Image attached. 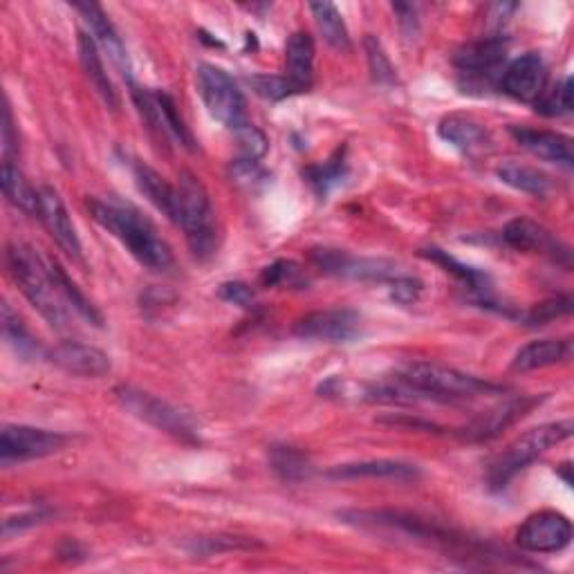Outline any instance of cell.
Listing matches in <instances>:
<instances>
[{
  "mask_svg": "<svg viewBox=\"0 0 574 574\" xmlns=\"http://www.w3.org/2000/svg\"><path fill=\"white\" fill-rule=\"evenodd\" d=\"M88 211L95 218V222L101 229H106L112 239H118L129 250V254L146 269L168 272L174 267L176 258L168 243L162 236H157L155 227L135 209L112 200L90 198Z\"/></svg>",
  "mask_w": 574,
  "mask_h": 574,
  "instance_id": "cell-1",
  "label": "cell"
},
{
  "mask_svg": "<svg viewBox=\"0 0 574 574\" xmlns=\"http://www.w3.org/2000/svg\"><path fill=\"white\" fill-rule=\"evenodd\" d=\"M5 263L16 280L19 290L25 295V299L38 310V314L52 325V328H66L68 312H66V299L62 297L59 287H56L47 258H41L32 247L12 243L5 252Z\"/></svg>",
  "mask_w": 574,
  "mask_h": 574,
  "instance_id": "cell-2",
  "label": "cell"
},
{
  "mask_svg": "<svg viewBox=\"0 0 574 574\" xmlns=\"http://www.w3.org/2000/svg\"><path fill=\"white\" fill-rule=\"evenodd\" d=\"M178 216L176 224L183 229L196 258L207 261L218 247V222L207 187L189 170H183L178 185Z\"/></svg>",
  "mask_w": 574,
  "mask_h": 574,
  "instance_id": "cell-3",
  "label": "cell"
},
{
  "mask_svg": "<svg viewBox=\"0 0 574 574\" xmlns=\"http://www.w3.org/2000/svg\"><path fill=\"white\" fill-rule=\"evenodd\" d=\"M397 379L413 388L422 399H472L481 395L503 393L505 388L481 377L467 375L463 371H455L433 362H411L397 373Z\"/></svg>",
  "mask_w": 574,
  "mask_h": 574,
  "instance_id": "cell-4",
  "label": "cell"
},
{
  "mask_svg": "<svg viewBox=\"0 0 574 574\" xmlns=\"http://www.w3.org/2000/svg\"><path fill=\"white\" fill-rule=\"evenodd\" d=\"M570 435H572V422L563 420V422L541 424L537 429H530L521 438H516L492 463L489 474H487L489 485L494 489L505 487L516 474H521L523 470H528L539 455H543L552 446L561 444Z\"/></svg>",
  "mask_w": 574,
  "mask_h": 574,
  "instance_id": "cell-5",
  "label": "cell"
},
{
  "mask_svg": "<svg viewBox=\"0 0 574 574\" xmlns=\"http://www.w3.org/2000/svg\"><path fill=\"white\" fill-rule=\"evenodd\" d=\"M114 397H118L120 407L126 413L155 427L157 431H164L183 442H198V429L191 416L170 405V401L129 384L114 388Z\"/></svg>",
  "mask_w": 574,
  "mask_h": 574,
  "instance_id": "cell-6",
  "label": "cell"
},
{
  "mask_svg": "<svg viewBox=\"0 0 574 574\" xmlns=\"http://www.w3.org/2000/svg\"><path fill=\"white\" fill-rule=\"evenodd\" d=\"M196 81L200 99L216 122L232 131H239L247 124L243 90L222 68L200 64L196 70Z\"/></svg>",
  "mask_w": 574,
  "mask_h": 574,
  "instance_id": "cell-7",
  "label": "cell"
},
{
  "mask_svg": "<svg viewBox=\"0 0 574 574\" xmlns=\"http://www.w3.org/2000/svg\"><path fill=\"white\" fill-rule=\"evenodd\" d=\"M66 442L68 438L64 433L25 424H5L0 431V457H3V465L38 461V457L62 451Z\"/></svg>",
  "mask_w": 574,
  "mask_h": 574,
  "instance_id": "cell-8",
  "label": "cell"
},
{
  "mask_svg": "<svg viewBox=\"0 0 574 574\" xmlns=\"http://www.w3.org/2000/svg\"><path fill=\"white\" fill-rule=\"evenodd\" d=\"M572 523L567 516L554 509L537 511L516 530V545L532 554H554L570 545Z\"/></svg>",
  "mask_w": 574,
  "mask_h": 574,
  "instance_id": "cell-9",
  "label": "cell"
},
{
  "mask_svg": "<svg viewBox=\"0 0 574 574\" xmlns=\"http://www.w3.org/2000/svg\"><path fill=\"white\" fill-rule=\"evenodd\" d=\"M36 218L43 222V227L47 229V234L54 239V243L59 245L75 263L84 265V247H81L79 234L75 229V222L68 213L66 202L54 189H49V187L38 189Z\"/></svg>",
  "mask_w": 574,
  "mask_h": 574,
  "instance_id": "cell-10",
  "label": "cell"
},
{
  "mask_svg": "<svg viewBox=\"0 0 574 574\" xmlns=\"http://www.w3.org/2000/svg\"><path fill=\"white\" fill-rule=\"evenodd\" d=\"M312 263L332 276H346L360 280H393L397 265L384 258H362L339 250H312Z\"/></svg>",
  "mask_w": 574,
  "mask_h": 574,
  "instance_id": "cell-11",
  "label": "cell"
},
{
  "mask_svg": "<svg viewBox=\"0 0 574 574\" xmlns=\"http://www.w3.org/2000/svg\"><path fill=\"white\" fill-rule=\"evenodd\" d=\"M503 241L516 250L526 254H545L554 258L556 263L570 265V250L552 236V232L530 218H514L503 229Z\"/></svg>",
  "mask_w": 574,
  "mask_h": 574,
  "instance_id": "cell-12",
  "label": "cell"
},
{
  "mask_svg": "<svg viewBox=\"0 0 574 574\" xmlns=\"http://www.w3.org/2000/svg\"><path fill=\"white\" fill-rule=\"evenodd\" d=\"M360 314L353 310H317L306 317H301L292 332L301 339L312 341H330V343H343L351 341L360 334Z\"/></svg>",
  "mask_w": 574,
  "mask_h": 574,
  "instance_id": "cell-13",
  "label": "cell"
},
{
  "mask_svg": "<svg viewBox=\"0 0 574 574\" xmlns=\"http://www.w3.org/2000/svg\"><path fill=\"white\" fill-rule=\"evenodd\" d=\"M73 8L88 23L90 36L95 38L97 47L103 49L108 54V59L112 62V66L120 70L122 77H126L131 81L133 79V66H131L129 49H126L122 36L118 34V30H114V25L110 23V19L106 16V12L97 3H75Z\"/></svg>",
  "mask_w": 574,
  "mask_h": 574,
  "instance_id": "cell-14",
  "label": "cell"
},
{
  "mask_svg": "<svg viewBox=\"0 0 574 574\" xmlns=\"http://www.w3.org/2000/svg\"><path fill=\"white\" fill-rule=\"evenodd\" d=\"M545 79L548 68L541 59V54L528 52L505 68L500 88L505 95L519 101H537L545 92Z\"/></svg>",
  "mask_w": 574,
  "mask_h": 574,
  "instance_id": "cell-15",
  "label": "cell"
},
{
  "mask_svg": "<svg viewBox=\"0 0 574 574\" xmlns=\"http://www.w3.org/2000/svg\"><path fill=\"white\" fill-rule=\"evenodd\" d=\"M49 360L54 366H59L62 371L77 375V377H90V379H99L103 375L110 373L112 364L110 357L95 349L88 346V343H79V341H64L59 346H54L49 353Z\"/></svg>",
  "mask_w": 574,
  "mask_h": 574,
  "instance_id": "cell-16",
  "label": "cell"
},
{
  "mask_svg": "<svg viewBox=\"0 0 574 574\" xmlns=\"http://www.w3.org/2000/svg\"><path fill=\"white\" fill-rule=\"evenodd\" d=\"M509 133L516 142H519L521 148H526L534 157L556 164L565 170L572 168L574 153H572V140L567 135L554 131H537L528 126H511Z\"/></svg>",
  "mask_w": 574,
  "mask_h": 574,
  "instance_id": "cell-17",
  "label": "cell"
},
{
  "mask_svg": "<svg viewBox=\"0 0 574 574\" xmlns=\"http://www.w3.org/2000/svg\"><path fill=\"white\" fill-rule=\"evenodd\" d=\"M541 399L530 397V395H521V397H509L500 405H496L494 409L485 411L483 416H478L467 429L465 435L470 440H489L496 438L500 431H505L507 427H511L516 420H521L528 411H532V407H537Z\"/></svg>",
  "mask_w": 574,
  "mask_h": 574,
  "instance_id": "cell-18",
  "label": "cell"
},
{
  "mask_svg": "<svg viewBox=\"0 0 574 574\" xmlns=\"http://www.w3.org/2000/svg\"><path fill=\"white\" fill-rule=\"evenodd\" d=\"M328 476L334 481H418L422 472L405 461H362L336 465Z\"/></svg>",
  "mask_w": 574,
  "mask_h": 574,
  "instance_id": "cell-19",
  "label": "cell"
},
{
  "mask_svg": "<svg viewBox=\"0 0 574 574\" xmlns=\"http://www.w3.org/2000/svg\"><path fill=\"white\" fill-rule=\"evenodd\" d=\"M572 357V341L570 339H537L526 343V346L514 355L511 371L530 373L563 364Z\"/></svg>",
  "mask_w": 574,
  "mask_h": 574,
  "instance_id": "cell-20",
  "label": "cell"
},
{
  "mask_svg": "<svg viewBox=\"0 0 574 574\" xmlns=\"http://www.w3.org/2000/svg\"><path fill=\"white\" fill-rule=\"evenodd\" d=\"M285 79L297 92H308L314 79V41L306 32H295L285 43Z\"/></svg>",
  "mask_w": 574,
  "mask_h": 574,
  "instance_id": "cell-21",
  "label": "cell"
},
{
  "mask_svg": "<svg viewBox=\"0 0 574 574\" xmlns=\"http://www.w3.org/2000/svg\"><path fill=\"white\" fill-rule=\"evenodd\" d=\"M77 45H79V62H81L86 79L90 81L95 92L101 97V101L110 110H118L120 108V95H118V90H114V84L110 81V77L106 73V66H103V59H101L95 38L88 32H79Z\"/></svg>",
  "mask_w": 574,
  "mask_h": 574,
  "instance_id": "cell-22",
  "label": "cell"
},
{
  "mask_svg": "<svg viewBox=\"0 0 574 574\" xmlns=\"http://www.w3.org/2000/svg\"><path fill=\"white\" fill-rule=\"evenodd\" d=\"M505 54H507V43L494 36L457 49L453 56V64L467 75H489L503 64Z\"/></svg>",
  "mask_w": 574,
  "mask_h": 574,
  "instance_id": "cell-23",
  "label": "cell"
},
{
  "mask_svg": "<svg viewBox=\"0 0 574 574\" xmlns=\"http://www.w3.org/2000/svg\"><path fill=\"white\" fill-rule=\"evenodd\" d=\"M133 174H135V183L140 187V191L146 196V200L162 211L170 222L176 224V216H178V194H176V185H168L155 168H151L144 162H135L133 164Z\"/></svg>",
  "mask_w": 574,
  "mask_h": 574,
  "instance_id": "cell-24",
  "label": "cell"
},
{
  "mask_svg": "<svg viewBox=\"0 0 574 574\" xmlns=\"http://www.w3.org/2000/svg\"><path fill=\"white\" fill-rule=\"evenodd\" d=\"M496 176L503 185L534 198H545L552 191V178L537 166L507 159L496 166Z\"/></svg>",
  "mask_w": 574,
  "mask_h": 574,
  "instance_id": "cell-25",
  "label": "cell"
},
{
  "mask_svg": "<svg viewBox=\"0 0 574 574\" xmlns=\"http://www.w3.org/2000/svg\"><path fill=\"white\" fill-rule=\"evenodd\" d=\"M438 133L453 148L470 155L483 151L489 144V135L485 126H481L470 118H463V114H451V118H444L438 126Z\"/></svg>",
  "mask_w": 574,
  "mask_h": 574,
  "instance_id": "cell-26",
  "label": "cell"
},
{
  "mask_svg": "<svg viewBox=\"0 0 574 574\" xmlns=\"http://www.w3.org/2000/svg\"><path fill=\"white\" fill-rule=\"evenodd\" d=\"M312 12V19L323 36V41L336 49V52H349L351 49V34L343 21L341 12L332 3H310L308 5Z\"/></svg>",
  "mask_w": 574,
  "mask_h": 574,
  "instance_id": "cell-27",
  "label": "cell"
},
{
  "mask_svg": "<svg viewBox=\"0 0 574 574\" xmlns=\"http://www.w3.org/2000/svg\"><path fill=\"white\" fill-rule=\"evenodd\" d=\"M0 185H3L5 198L21 209L23 213L36 216L38 209V191L32 189V185L21 174V168L14 162H3L0 166Z\"/></svg>",
  "mask_w": 574,
  "mask_h": 574,
  "instance_id": "cell-28",
  "label": "cell"
},
{
  "mask_svg": "<svg viewBox=\"0 0 574 574\" xmlns=\"http://www.w3.org/2000/svg\"><path fill=\"white\" fill-rule=\"evenodd\" d=\"M47 267H49V274H52L56 287H59L62 297L66 299V303H68L81 319H86L88 323H92V325H97V328L103 325V317H101L99 310L86 299V295L75 285V280L66 274V269H64L59 263H56L54 258H47Z\"/></svg>",
  "mask_w": 574,
  "mask_h": 574,
  "instance_id": "cell-29",
  "label": "cell"
},
{
  "mask_svg": "<svg viewBox=\"0 0 574 574\" xmlns=\"http://www.w3.org/2000/svg\"><path fill=\"white\" fill-rule=\"evenodd\" d=\"M269 463L276 476L285 483H301L312 474L310 457L292 446H274L269 453Z\"/></svg>",
  "mask_w": 574,
  "mask_h": 574,
  "instance_id": "cell-30",
  "label": "cell"
},
{
  "mask_svg": "<svg viewBox=\"0 0 574 574\" xmlns=\"http://www.w3.org/2000/svg\"><path fill=\"white\" fill-rule=\"evenodd\" d=\"M3 334L8 339L10 346L21 355V357H34L38 355V346L34 336L27 332L23 325L21 317L12 310L10 303H3Z\"/></svg>",
  "mask_w": 574,
  "mask_h": 574,
  "instance_id": "cell-31",
  "label": "cell"
},
{
  "mask_svg": "<svg viewBox=\"0 0 574 574\" xmlns=\"http://www.w3.org/2000/svg\"><path fill=\"white\" fill-rule=\"evenodd\" d=\"M422 256L438 263L440 267H444V272L453 274L455 278L465 280L470 287H474V290H487V276L461 261H455L453 256H449L444 250H438V247H429V250H422Z\"/></svg>",
  "mask_w": 574,
  "mask_h": 574,
  "instance_id": "cell-32",
  "label": "cell"
},
{
  "mask_svg": "<svg viewBox=\"0 0 574 574\" xmlns=\"http://www.w3.org/2000/svg\"><path fill=\"white\" fill-rule=\"evenodd\" d=\"M537 112L545 114V118H563V114L572 112V79L565 77L554 90L543 92L537 99Z\"/></svg>",
  "mask_w": 574,
  "mask_h": 574,
  "instance_id": "cell-33",
  "label": "cell"
},
{
  "mask_svg": "<svg viewBox=\"0 0 574 574\" xmlns=\"http://www.w3.org/2000/svg\"><path fill=\"white\" fill-rule=\"evenodd\" d=\"M364 47H366V56H368V66H371V73H373V79L377 84H395L397 81V75H395V68L388 59L386 49L382 47V43L375 38V36H366L364 38Z\"/></svg>",
  "mask_w": 574,
  "mask_h": 574,
  "instance_id": "cell-34",
  "label": "cell"
},
{
  "mask_svg": "<svg viewBox=\"0 0 574 574\" xmlns=\"http://www.w3.org/2000/svg\"><path fill=\"white\" fill-rule=\"evenodd\" d=\"M261 280L267 287H299L303 285L306 276L301 265H297L295 261H276L269 267H265Z\"/></svg>",
  "mask_w": 574,
  "mask_h": 574,
  "instance_id": "cell-35",
  "label": "cell"
},
{
  "mask_svg": "<svg viewBox=\"0 0 574 574\" xmlns=\"http://www.w3.org/2000/svg\"><path fill=\"white\" fill-rule=\"evenodd\" d=\"M341 178H343V157H332L308 170V180L314 185L319 194H328L330 187L336 185Z\"/></svg>",
  "mask_w": 574,
  "mask_h": 574,
  "instance_id": "cell-36",
  "label": "cell"
},
{
  "mask_svg": "<svg viewBox=\"0 0 574 574\" xmlns=\"http://www.w3.org/2000/svg\"><path fill=\"white\" fill-rule=\"evenodd\" d=\"M422 283L413 276H395L390 280V299L399 306H413L422 297Z\"/></svg>",
  "mask_w": 574,
  "mask_h": 574,
  "instance_id": "cell-37",
  "label": "cell"
},
{
  "mask_svg": "<svg viewBox=\"0 0 574 574\" xmlns=\"http://www.w3.org/2000/svg\"><path fill=\"white\" fill-rule=\"evenodd\" d=\"M239 137V146L243 153V159H252L256 162L261 155H265L267 151V137L254 126V124H245L239 131H234Z\"/></svg>",
  "mask_w": 574,
  "mask_h": 574,
  "instance_id": "cell-38",
  "label": "cell"
},
{
  "mask_svg": "<svg viewBox=\"0 0 574 574\" xmlns=\"http://www.w3.org/2000/svg\"><path fill=\"white\" fill-rule=\"evenodd\" d=\"M250 84L254 86L256 95H261V97H265V99H272V101L285 99V97H290V95H297L295 86H292L290 81H287L285 77H267V75H261V77H252Z\"/></svg>",
  "mask_w": 574,
  "mask_h": 574,
  "instance_id": "cell-39",
  "label": "cell"
},
{
  "mask_svg": "<svg viewBox=\"0 0 574 574\" xmlns=\"http://www.w3.org/2000/svg\"><path fill=\"white\" fill-rule=\"evenodd\" d=\"M570 308H572L570 297H559V299H552V301H545V303L534 306V308L528 312L526 321H528V325H545L548 321H552V319H556V317H561V314H567Z\"/></svg>",
  "mask_w": 574,
  "mask_h": 574,
  "instance_id": "cell-40",
  "label": "cell"
},
{
  "mask_svg": "<svg viewBox=\"0 0 574 574\" xmlns=\"http://www.w3.org/2000/svg\"><path fill=\"white\" fill-rule=\"evenodd\" d=\"M218 297L227 303H234V306H241V308H250L254 303V292L252 287L245 285V283H222L220 290H218Z\"/></svg>",
  "mask_w": 574,
  "mask_h": 574,
  "instance_id": "cell-41",
  "label": "cell"
},
{
  "mask_svg": "<svg viewBox=\"0 0 574 574\" xmlns=\"http://www.w3.org/2000/svg\"><path fill=\"white\" fill-rule=\"evenodd\" d=\"M19 155V133L14 126V114L10 103H5L3 110V162H14Z\"/></svg>",
  "mask_w": 574,
  "mask_h": 574,
  "instance_id": "cell-42",
  "label": "cell"
},
{
  "mask_svg": "<svg viewBox=\"0 0 574 574\" xmlns=\"http://www.w3.org/2000/svg\"><path fill=\"white\" fill-rule=\"evenodd\" d=\"M395 14H399V25L405 27L407 34H416L418 32V14L413 5H393Z\"/></svg>",
  "mask_w": 574,
  "mask_h": 574,
  "instance_id": "cell-43",
  "label": "cell"
}]
</instances>
